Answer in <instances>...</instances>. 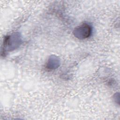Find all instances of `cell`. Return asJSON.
<instances>
[{"instance_id": "7a4b0ae2", "label": "cell", "mask_w": 120, "mask_h": 120, "mask_svg": "<svg viewBox=\"0 0 120 120\" xmlns=\"http://www.w3.org/2000/svg\"><path fill=\"white\" fill-rule=\"evenodd\" d=\"M92 31L91 26L88 23H84L75 28L73 34L79 39H84L90 36Z\"/></svg>"}, {"instance_id": "277c9868", "label": "cell", "mask_w": 120, "mask_h": 120, "mask_svg": "<svg viewBox=\"0 0 120 120\" xmlns=\"http://www.w3.org/2000/svg\"><path fill=\"white\" fill-rule=\"evenodd\" d=\"M113 98L114 100L115 101V102H116V104L119 105V103H120V95L119 93H115V95H114L113 97Z\"/></svg>"}, {"instance_id": "3957f363", "label": "cell", "mask_w": 120, "mask_h": 120, "mask_svg": "<svg viewBox=\"0 0 120 120\" xmlns=\"http://www.w3.org/2000/svg\"><path fill=\"white\" fill-rule=\"evenodd\" d=\"M60 64L59 58L55 55L51 56L46 63V67L50 69H54L59 67Z\"/></svg>"}, {"instance_id": "6da1fadb", "label": "cell", "mask_w": 120, "mask_h": 120, "mask_svg": "<svg viewBox=\"0 0 120 120\" xmlns=\"http://www.w3.org/2000/svg\"><path fill=\"white\" fill-rule=\"evenodd\" d=\"M22 42V38L18 32H15L6 36L3 41L4 50L12 51L18 48Z\"/></svg>"}]
</instances>
